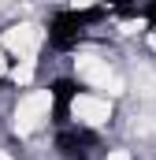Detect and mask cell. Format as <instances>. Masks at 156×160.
Returning <instances> with one entry per match:
<instances>
[{"mask_svg":"<svg viewBox=\"0 0 156 160\" xmlns=\"http://www.w3.org/2000/svg\"><path fill=\"white\" fill-rule=\"evenodd\" d=\"M48 112H52V93H48V89L26 93V97L19 101V108H15V130H19V134L37 130L41 123L48 119Z\"/></svg>","mask_w":156,"mask_h":160,"instance_id":"obj_1","label":"cell"},{"mask_svg":"<svg viewBox=\"0 0 156 160\" xmlns=\"http://www.w3.org/2000/svg\"><path fill=\"white\" fill-rule=\"evenodd\" d=\"M75 67H78V75L89 82V86H97V89H108V93H119L123 89V82L108 67V60H100V56H78Z\"/></svg>","mask_w":156,"mask_h":160,"instance_id":"obj_2","label":"cell"},{"mask_svg":"<svg viewBox=\"0 0 156 160\" xmlns=\"http://www.w3.org/2000/svg\"><path fill=\"white\" fill-rule=\"evenodd\" d=\"M71 116L78 123H85V127H100V123L112 119V104L104 97H97V93H78L71 101Z\"/></svg>","mask_w":156,"mask_h":160,"instance_id":"obj_3","label":"cell"},{"mask_svg":"<svg viewBox=\"0 0 156 160\" xmlns=\"http://www.w3.org/2000/svg\"><path fill=\"white\" fill-rule=\"evenodd\" d=\"M37 41H41V30L34 26V22H19V26H11V30L4 34L0 48L11 52V56H19V60H30L34 48H37Z\"/></svg>","mask_w":156,"mask_h":160,"instance_id":"obj_4","label":"cell"},{"mask_svg":"<svg viewBox=\"0 0 156 160\" xmlns=\"http://www.w3.org/2000/svg\"><path fill=\"white\" fill-rule=\"evenodd\" d=\"M108 160H130L126 153H108Z\"/></svg>","mask_w":156,"mask_h":160,"instance_id":"obj_5","label":"cell"},{"mask_svg":"<svg viewBox=\"0 0 156 160\" xmlns=\"http://www.w3.org/2000/svg\"><path fill=\"white\" fill-rule=\"evenodd\" d=\"M4 67H7V63H4V48H0V71H4Z\"/></svg>","mask_w":156,"mask_h":160,"instance_id":"obj_6","label":"cell"}]
</instances>
